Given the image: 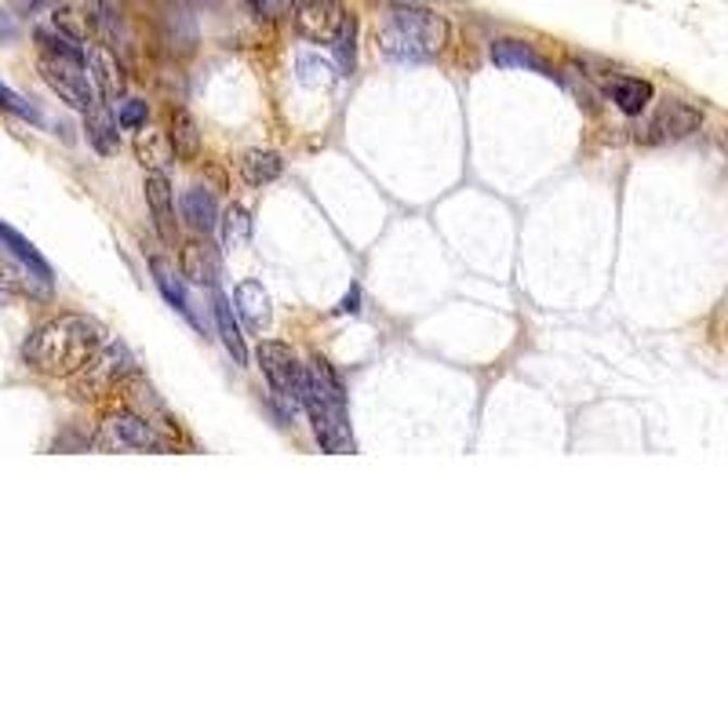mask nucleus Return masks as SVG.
Instances as JSON below:
<instances>
[{"mask_svg":"<svg viewBox=\"0 0 728 728\" xmlns=\"http://www.w3.org/2000/svg\"><path fill=\"white\" fill-rule=\"evenodd\" d=\"M700 124H703L700 110L689 106V102H681V99H670L655 110V117L649 121V128H644V142H655V146L678 142V139H685V135L700 131Z\"/></svg>","mask_w":728,"mask_h":728,"instance_id":"10","label":"nucleus"},{"mask_svg":"<svg viewBox=\"0 0 728 728\" xmlns=\"http://www.w3.org/2000/svg\"><path fill=\"white\" fill-rule=\"evenodd\" d=\"M124 382H128V379H124ZM124 398H128L131 412L142 415V419H150V415H161V419H168V409H164V401L158 398V393H153L150 382H142V379L128 382V387H124Z\"/></svg>","mask_w":728,"mask_h":728,"instance_id":"25","label":"nucleus"},{"mask_svg":"<svg viewBox=\"0 0 728 728\" xmlns=\"http://www.w3.org/2000/svg\"><path fill=\"white\" fill-rule=\"evenodd\" d=\"M605 91L623 113H630V117H638V113L652 102V85L641 77H612Z\"/></svg>","mask_w":728,"mask_h":728,"instance_id":"19","label":"nucleus"},{"mask_svg":"<svg viewBox=\"0 0 728 728\" xmlns=\"http://www.w3.org/2000/svg\"><path fill=\"white\" fill-rule=\"evenodd\" d=\"M146 117H150V110H146L142 99H124L121 102V110H117V124H121V128H128V131L146 128Z\"/></svg>","mask_w":728,"mask_h":728,"instance_id":"28","label":"nucleus"},{"mask_svg":"<svg viewBox=\"0 0 728 728\" xmlns=\"http://www.w3.org/2000/svg\"><path fill=\"white\" fill-rule=\"evenodd\" d=\"M164 135H168L172 158H179V161L201 158V128H197V121L183 106H175L168 113V128H164Z\"/></svg>","mask_w":728,"mask_h":728,"instance_id":"16","label":"nucleus"},{"mask_svg":"<svg viewBox=\"0 0 728 728\" xmlns=\"http://www.w3.org/2000/svg\"><path fill=\"white\" fill-rule=\"evenodd\" d=\"M135 153H139L142 168H150V172H164V164L172 161L168 135H164V131H139V139H135Z\"/></svg>","mask_w":728,"mask_h":728,"instance_id":"24","label":"nucleus"},{"mask_svg":"<svg viewBox=\"0 0 728 728\" xmlns=\"http://www.w3.org/2000/svg\"><path fill=\"white\" fill-rule=\"evenodd\" d=\"M376 45L393 62H426L449 45V18L423 4H398L379 23Z\"/></svg>","mask_w":728,"mask_h":728,"instance_id":"2","label":"nucleus"},{"mask_svg":"<svg viewBox=\"0 0 728 728\" xmlns=\"http://www.w3.org/2000/svg\"><path fill=\"white\" fill-rule=\"evenodd\" d=\"M48 280L45 274H37L34 266L23 263V259H12V255H0V291H8V296H29V299H40L48 296Z\"/></svg>","mask_w":728,"mask_h":728,"instance_id":"12","label":"nucleus"},{"mask_svg":"<svg viewBox=\"0 0 728 728\" xmlns=\"http://www.w3.org/2000/svg\"><path fill=\"white\" fill-rule=\"evenodd\" d=\"M492 62L495 66H503V70H532V73H539V77H557L554 66H550L543 55H536L532 45H525V40H495Z\"/></svg>","mask_w":728,"mask_h":728,"instance_id":"15","label":"nucleus"},{"mask_svg":"<svg viewBox=\"0 0 728 728\" xmlns=\"http://www.w3.org/2000/svg\"><path fill=\"white\" fill-rule=\"evenodd\" d=\"M237 314L244 317V325L252 331H263L269 325V296L263 288V280H241L234 291Z\"/></svg>","mask_w":728,"mask_h":728,"instance_id":"17","label":"nucleus"},{"mask_svg":"<svg viewBox=\"0 0 728 728\" xmlns=\"http://www.w3.org/2000/svg\"><path fill=\"white\" fill-rule=\"evenodd\" d=\"M223 244L226 248H244L248 244V237H252V218H248V212L241 204H230L223 212Z\"/></svg>","mask_w":728,"mask_h":728,"instance_id":"26","label":"nucleus"},{"mask_svg":"<svg viewBox=\"0 0 728 728\" xmlns=\"http://www.w3.org/2000/svg\"><path fill=\"white\" fill-rule=\"evenodd\" d=\"M223 274V259H218L215 244L208 237H190L183 244V277L193 285H215Z\"/></svg>","mask_w":728,"mask_h":728,"instance_id":"11","label":"nucleus"},{"mask_svg":"<svg viewBox=\"0 0 728 728\" xmlns=\"http://www.w3.org/2000/svg\"><path fill=\"white\" fill-rule=\"evenodd\" d=\"M212 306H215V325H218V336H223V342H226V350L234 353V361H237V364H244V361H248V350H244V336H241V328H237V321H234V306H230V299H226V296H218V291H215Z\"/></svg>","mask_w":728,"mask_h":728,"instance_id":"23","label":"nucleus"},{"mask_svg":"<svg viewBox=\"0 0 728 728\" xmlns=\"http://www.w3.org/2000/svg\"><path fill=\"white\" fill-rule=\"evenodd\" d=\"M88 48V45H85ZM85 66H88V77H91V85H96L102 96L106 99H117V96H124V70H121V62L110 55V48L106 45H91L88 51H85Z\"/></svg>","mask_w":728,"mask_h":728,"instance_id":"14","label":"nucleus"},{"mask_svg":"<svg viewBox=\"0 0 728 728\" xmlns=\"http://www.w3.org/2000/svg\"><path fill=\"white\" fill-rule=\"evenodd\" d=\"M291 15H296L299 34L314 45H331L339 29L347 26V4L342 0H296Z\"/></svg>","mask_w":728,"mask_h":728,"instance_id":"9","label":"nucleus"},{"mask_svg":"<svg viewBox=\"0 0 728 728\" xmlns=\"http://www.w3.org/2000/svg\"><path fill=\"white\" fill-rule=\"evenodd\" d=\"M353 37H357V26H353V18H347V26L339 29V37L331 40V45H339V62L342 70H353Z\"/></svg>","mask_w":728,"mask_h":728,"instance_id":"29","label":"nucleus"},{"mask_svg":"<svg viewBox=\"0 0 728 728\" xmlns=\"http://www.w3.org/2000/svg\"><path fill=\"white\" fill-rule=\"evenodd\" d=\"M357 299H361V296H357V288H350V296L339 303V314H357Z\"/></svg>","mask_w":728,"mask_h":728,"instance_id":"30","label":"nucleus"},{"mask_svg":"<svg viewBox=\"0 0 728 728\" xmlns=\"http://www.w3.org/2000/svg\"><path fill=\"white\" fill-rule=\"evenodd\" d=\"M142 190H146V204H150L153 223H158L161 237H168V241H172V234H175V190H172L168 175H164V172H146Z\"/></svg>","mask_w":728,"mask_h":728,"instance_id":"13","label":"nucleus"},{"mask_svg":"<svg viewBox=\"0 0 728 728\" xmlns=\"http://www.w3.org/2000/svg\"><path fill=\"white\" fill-rule=\"evenodd\" d=\"M303 409L314 423V437L325 452H347L353 449L350 419H347V390L342 379L331 372L325 357H314L306 364V382H303Z\"/></svg>","mask_w":728,"mask_h":728,"instance_id":"3","label":"nucleus"},{"mask_svg":"<svg viewBox=\"0 0 728 728\" xmlns=\"http://www.w3.org/2000/svg\"><path fill=\"white\" fill-rule=\"evenodd\" d=\"M259 368L269 379V390H274L277 401H285L288 415H296V409H303V382H306V368L299 364V357L291 353V347L285 342H259L255 350Z\"/></svg>","mask_w":728,"mask_h":728,"instance_id":"6","label":"nucleus"},{"mask_svg":"<svg viewBox=\"0 0 728 728\" xmlns=\"http://www.w3.org/2000/svg\"><path fill=\"white\" fill-rule=\"evenodd\" d=\"M150 269H153V280H158L161 296L168 299V306H175L186 321H190V325H197V317H193V310H190V296H186L183 277H175V269H172L168 263H164V259H150Z\"/></svg>","mask_w":728,"mask_h":728,"instance_id":"21","label":"nucleus"},{"mask_svg":"<svg viewBox=\"0 0 728 728\" xmlns=\"http://www.w3.org/2000/svg\"><path fill=\"white\" fill-rule=\"evenodd\" d=\"M51 23H55L62 34H70L73 40H91V45H110L113 40V12L102 0H62V4L51 12Z\"/></svg>","mask_w":728,"mask_h":728,"instance_id":"7","label":"nucleus"},{"mask_svg":"<svg viewBox=\"0 0 728 728\" xmlns=\"http://www.w3.org/2000/svg\"><path fill=\"white\" fill-rule=\"evenodd\" d=\"M88 142L96 146V150L102 153V158H110V153H117V146H121V135H117V124H113V117H110V110L106 106H91L88 110Z\"/></svg>","mask_w":728,"mask_h":728,"instance_id":"22","label":"nucleus"},{"mask_svg":"<svg viewBox=\"0 0 728 728\" xmlns=\"http://www.w3.org/2000/svg\"><path fill=\"white\" fill-rule=\"evenodd\" d=\"M102 342L106 331L96 317L88 314H62L48 325H40L34 336L26 339L23 357L34 372L51 379H70L77 368H85Z\"/></svg>","mask_w":728,"mask_h":728,"instance_id":"1","label":"nucleus"},{"mask_svg":"<svg viewBox=\"0 0 728 728\" xmlns=\"http://www.w3.org/2000/svg\"><path fill=\"white\" fill-rule=\"evenodd\" d=\"M73 398L77 401H99L106 398L110 390L124 387V379L135 376V357L124 342H102V347L91 353V361L85 368L73 372Z\"/></svg>","mask_w":728,"mask_h":728,"instance_id":"4","label":"nucleus"},{"mask_svg":"<svg viewBox=\"0 0 728 728\" xmlns=\"http://www.w3.org/2000/svg\"><path fill=\"white\" fill-rule=\"evenodd\" d=\"M237 168H241V179L248 186H269V183L280 179V172H285V161H280L274 150H248Z\"/></svg>","mask_w":728,"mask_h":728,"instance_id":"20","label":"nucleus"},{"mask_svg":"<svg viewBox=\"0 0 728 728\" xmlns=\"http://www.w3.org/2000/svg\"><path fill=\"white\" fill-rule=\"evenodd\" d=\"M91 449L96 452H164V437L153 430V423L142 419V415L117 412L102 423Z\"/></svg>","mask_w":728,"mask_h":728,"instance_id":"8","label":"nucleus"},{"mask_svg":"<svg viewBox=\"0 0 728 728\" xmlns=\"http://www.w3.org/2000/svg\"><path fill=\"white\" fill-rule=\"evenodd\" d=\"M248 8H252L255 18H263V23H280V18L291 15V4L296 0H244Z\"/></svg>","mask_w":728,"mask_h":728,"instance_id":"27","label":"nucleus"},{"mask_svg":"<svg viewBox=\"0 0 728 728\" xmlns=\"http://www.w3.org/2000/svg\"><path fill=\"white\" fill-rule=\"evenodd\" d=\"M183 218L193 226V230L201 234H212L218 226V204L215 197L204 190V186H190V190L183 193Z\"/></svg>","mask_w":728,"mask_h":728,"instance_id":"18","label":"nucleus"},{"mask_svg":"<svg viewBox=\"0 0 728 728\" xmlns=\"http://www.w3.org/2000/svg\"><path fill=\"white\" fill-rule=\"evenodd\" d=\"M37 70H40V77H45V85L55 91L62 102H70L73 110L88 113L99 102L96 99V85H91V77H88L85 59L59 55V51H45V55L37 59Z\"/></svg>","mask_w":728,"mask_h":728,"instance_id":"5","label":"nucleus"}]
</instances>
